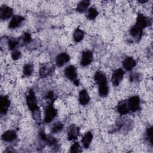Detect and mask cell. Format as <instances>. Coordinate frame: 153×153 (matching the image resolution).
<instances>
[{
	"mask_svg": "<svg viewBox=\"0 0 153 153\" xmlns=\"http://www.w3.org/2000/svg\"><path fill=\"white\" fill-rule=\"evenodd\" d=\"M10 102L7 96H1L0 99V109L1 114H6L10 106Z\"/></svg>",
	"mask_w": 153,
	"mask_h": 153,
	"instance_id": "7c38bea8",
	"label": "cell"
},
{
	"mask_svg": "<svg viewBox=\"0 0 153 153\" xmlns=\"http://www.w3.org/2000/svg\"><path fill=\"white\" fill-rule=\"evenodd\" d=\"M84 36V32L82 30L78 28L75 29V30L74 31L73 37L75 42H79L83 39Z\"/></svg>",
	"mask_w": 153,
	"mask_h": 153,
	"instance_id": "7402d4cb",
	"label": "cell"
},
{
	"mask_svg": "<svg viewBox=\"0 0 153 153\" xmlns=\"http://www.w3.org/2000/svg\"><path fill=\"white\" fill-rule=\"evenodd\" d=\"M124 72L122 69H118L115 71L112 76V82L114 86H117L123 79Z\"/></svg>",
	"mask_w": 153,
	"mask_h": 153,
	"instance_id": "5b68a950",
	"label": "cell"
},
{
	"mask_svg": "<svg viewBox=\"0 0 153 153\" xmlns=\"http://www.w3.org/2000/svg\"><path fill=\"white\" fill-rule=\"evenodd\" d=\"M90 4V1L85 0L79 2L76 7V11L79 13H84L87 10Z\"/></svg>",
	"mask_w": 153,
	"mask_h": 153,
	"instance_id": "44dd1931",
	"label": "cell"
},
{
	"mask_svg": "<svg viewBox=\"0 0 153 153\" xmlns=\"http://www.w3.org/2000/svg\"><path fill=\"white\" fill-rule=\"evenodd\" d=\"M79 128L74 124L71 125L68 129V137L69 140H74L77 139Z\"/></svg>",
	"mask_w": 153,
	"mask_h": 153,
	"instance_id": "8fae6325",
	"label": "cell"
},
{
	"mask_svg": "<svg viewBox=\"0 0 153 153\" xmlns=\"http://www.w3.org/2000/svg\"><path fill=\"white\" fill-rule=\"evenodd\" d=\"M93 59V54L92 52L90 50H86L82 53V57L81 60V65L82 66L88 65Z\"/></svg>",
	"mask_w": 153,
	"mask_h": 153,
	"instance_id": "30bf717a",
	"label": "cell"
},
{
	"mask_svg": "<svg viewBox=\"0 0 153 153\" xmlns=\"http://www.w3.org/2000/svg\"><path fill=\"white\" fill-rule=\"evenodd\" d=\"M57 110L53 107L52 103L49 104L45 111L44 121L47 123H50L56 116Z\"/></svg>",
	"mask_w": 153,
	"mask_h": 153,
	"instance_id": "3957f363",
	"label": "cell"
},
{
	"mask_svg": "<svg viewBox=\"0 0 153 153\" xmlns=\"http://www.w3.org/2000/svg\"><path fill=\"white\" fill-rule=\"evenodd\" d=\"M98 15V12L94 8H90L88 9L87 14V17L89 20H94Z\"/></svg>",
	"mask_w": 153,
	"mask_h": 153,
	"instance_id": "cb8c5ba5",
	"label": "cell"
},
{
	"mask_svg": "<svg viewBox=\"0 0 153 153\" xmlns=\"http://www.w3.org/2000/svg\"><path fill=\"white\" fill-rule=\"evenodd\" d=\"M23 41L25 42H26V43H28V42H30L31 39H32L30 34L29 33H25L24 35H23Z\"/></svg>",
	"mask_w": 153,
	"mask_h": 153,
	"instance_id": "4dcf8cb0",
	"label": "cell"
},
{
	"mask_svg": "<svg viewBox=\"0 0 153 153\" xmlns=\"http://www.w3.org/2000/svg\"><path fill=\"white\" fill-rule=\"evenodd\" d=\"M127 103L129 110L132 112H135L139 108L140 99L137 96H132L128 100H127Z\"/></svg>",
	"mask_w": 153,
	"mask_h": 153,
	"instance_id": "277c9868",
	"label": "cell"
},
{
	"mask_svg": "<svg viewBox=\"0 0 153 153\" xmlns=\"http://www.w3.org/2000/svg\"><path fill=\"white\" fill-rule=\"evenodd\" d=\"M74 84L76 85V86H78V85H79V81H78V80H77V79H75V80L74 81Z\"/></svg>",
	"mask_w": 153,
	"mask_h": 153,
	"instance_id": "e575fe53",
	"label": "cell"
},
{
	"mask_svg": "<svg viewBox=\"0 0 153 153\" xmlns=\"http://www.w3.org/2000/svg\"><path fill=\"white\" fill-rule=\"evenodd\" d=\"M142 28H141L137 25H135L131 27L130 30V33L133 38L134 39L135 41L138 42L140 41L142 36Z\"/></svg>",
	"mask_w": 153,
	"mask_h": 153,
	"instance_id": "8992f818",
	"label": "cell"
},
{
	"mask_svg": "<svg viewBox=\"0 0 153 153\" xmlns=\"http://www.w3.org/2000/svg\"><path fill=\"white\" fill-rule=\"evenodd\" d=\"M23 75L26 76H29L33 72V65L30 63L26 64L23 66Z\"/></svg>",
	"mask_w": 153,
	"mask_h": 153,
	"instance_id": "603a6c76",
	"label": "cell"
},
{
	"mask_svg": "<svg viewBox=\"0 0 153 153\" xmlns=\"http://www.w3.org/2000/svg\"><path fill=\"white\" fill-rule=\"evenodd\" d=\"M46 97L47 99H48L49 100H50L51 101H53L54 100V93L52 91H50L48 93Z\"/></svg>",
	"mask_w": 153,
	"mask_h": 153,
	"instance_id": "d6a6232c",
	"label": "cell"
},
{
	"mask_svg": "<svg viewBox=\"0 0 153 153\" xmlns=\"http://www.w3.org/2000/svg\"><path fill=\"white\" fill-rule=\"evenodd\" d=\"M148 1H139V2H141V3H144V2H146Z\"/></svg>",
	"mask_w": 153,
	"mask_h": 153,
	"instance_id": "d590c367",
	"label": "cell"
},
{
	"mask_svg": "<svg viewBox=\"0 0 153 153\" xmlns=\"http://www.w3.org/2000/svg\"><path fill=\"white\" fill-rule=\"evenodd\" d=\"M63 128V125L60 122L55 123L51 127V131L53 133H57L62 130Z\"/></svg>",
	"mask_w": 153,
	"mask_h": 153,
	"instance_id": "d4e9b609",
	"label": "cell"
},
{
	"mask_svg": "<svg viewBox=\"0 0 153 153\" xmlns=\"http://www.w3.org/2000/svg\"><path fill=\"white\" fill-rule=\"evenodd\" d=\"M13 9L8 6L3 5L0 8V17L2 20L8 19L13 15Z\"/></svg>",
	"mask_w": 153,
	"mask_h": 153,
	"instance_id": "ba28073f",
	"label": "cell"
},
{
	"mask_svg": "<svg viewBox=\"0 0 153 153\" xmlns=\"http://www.w3.org/2000/svg\"><path fill=\"white\" fill-rule=\"evenodd\" d=\"M151 24V21L149 19L144 16L142 14H138L137 19H136V23L137 26L140 27L141 28H144L147 27Z\"/></svg>",
	"mask_w": 153,
	"mask_h": 153,
	"instance_id": "9c48e42d",
	"label": "cell"
},
{
	"mask_svg": "<svg viewBox=\"0 0 153 153\" xmlns=\"http://www.w3.org/2000/svg\"><path fill=\"white\" fill-rule=\"evenodd\" d=\"M18 44V41L15 39H10L8 41V47L10 50H14Z\"/></svg>",
	"mask_w": 153,
	"mask_h": 153,
	"instance_id": "484cf974",
	"label": "cell"
},
{
	"mask_svg": "<svg viewBox=\"0 0 153 153\" xmlns=\"http://www.w3.org/2000/svg\"><path fill=\"white\" fill-rule=\"evenodd\" d=\"M16 137V133L14 130H8L4 132L1 136L2 139L5 142L13 141V140L15 139Z\"/></svg>",
	"mask_w": 153,
	"mask_h": 153,
	"instance_id": "d6986e66",
	"label": "cell"
},
{
	"mask_svg": "<svg viewBox=\"0 0 153 153\" xmlns=\"http://www.w3.org/2000/svg\"><path fill=\"white\" fill-rule=\"evenodd\" d=\"M136 62L135 60L131 57H126L123 62V68L126 71L131 70L136 66Z\"/></svg>",
	"mask_w": 153,
	"mask_h": 153,
	"instance_id": "9a60e30c",
	"label": "cell"
},
{
	"mask_svg": "<svg viewBox=\"0 0 153 153\" xmlns=\"http://www.w3.org/2000/svg\"><path fill=\"white\" fill-rule=\"evenodd\" d=\"M24 20V18L20 16H14L13 17L9 23V28L14 29L18 27L20 23Z\"/></svg>",
	"mask_w": 153,
	"mask_h": 153,
	"instance_id": "ac0fdd59",
	"label": "cell"
},
{
	"mask_svg": "<svg viewBox=\"0 0 153 153\" xmlns=\"http://www.w3.org/2000/svg\"><path fill=\"white\" fill-rule=\"evenodd\" d=\"M45 142L49 145H54L56 143L57 140L54 137H53L52 136H48V137H47Z\"/></svg>",
	"mask_w": 153,
	"mask_h": 153,
	"instance_id": "f1b7e54d",
	"label": "cell"
},
{
	"mask_svg": "<svg viewBox=\"0 0 153 153\" xmlns=\"http://www.w3.org/2000/svg\"><path fill=\"white\" fill-rule=\"evenodd\" d=\"M117 109V111L118 112V113L121 115H124V114H127L130 111L128 106L127 100H125L121 101L118 104Z\"/></svg>",
	"mask_w": 153,
	"mask_h": 153,
	"instance_id": "2e32d148",
	"label": "cell"
},
{
	"mask_svg": "<svg viewBox=\"0 0 153 153\" xmlns=\"http://www.w3.org/2000/svg\"><path fill=\"white\" fill-rule=\"evenodd\" d=\"M26 103L29 109L33 112H36L39 109L35 93L32 90H30L26 96Z\"/></svg>",
	"mask_w": 153,
	"mask_h": 153,
	"instance_id": "7a4b0ae2",
	"label": "cell"
},
{
	"mask_svg": "<svg viewBox=\"0 0 153 153\" xmlns=\"http://www.w3.org/2000/svg\"><path fill=\"white\" fill-rule=\"evenodd\" d=\"M90 101V97L86 90H82L79 93V102L83 105H86Z\"/></svg>",
	"mask_w": 153,
	"mask_h": 153,
	"instance_id": "e0dca14e",
	"label": "cell"
},
{
	"mask_svg": "<svg viewBox=\"0 0 153 153\" xmlns=\"http://www.w3.org/2000/svg\"><path fill=\"white\" fill-rule=\"evenodd\" d=\"M70 59L69 56L66 53H62L59 54L56 59V64L58 66L60 67L63 66L66 63H67Z\"/></svg>",
	"mask_w": 153,
	"mask_h": 153,
	"instance_id": "4fadbf2b",
	"label": "cell"
},
{
	"mask_svg": "<svg viewBox=\"0 0 153 153\" xmlns=\"http://www.w3.org/2000/svg\"><path fill=\"white\" fill-rule=\"evenodd\" d=\"M65 76L71 81H75L76 79L77 72L75 67L73 65H69L65 70Z\"/></svg>",
	"mask_w": 153,
	"mask_h": 153,
	"instance_id": "52a82bcc",
	"label": "cell"
},
{
	"mask_svg": "<svg viewBox=\"0 0 153 153\" xmlns=\"http://www.w3.org/2000/svg\"><path fill=\"white\" fill-rule=\"evenodd\" d=\"M53 65L45 64L42 65L39 69V75L41 77H46L53 72Z\"/></svg>",
	"mask_w": 153,
	"mask_h": 153,
	"instance_id": "5bb4252c",
	"label": "cell"
},
{
	"mask_svg": "<svg viewBox=\"0 0 153 153\" xmlns=\"http://www.w3.org/2000/svg\"><path fill=\"white\" fill-rule=\"evenodd\" d=\"M94 80L99 86V93L100 96L105 97L108 93V87L106 75L101 71H97L94 75Z\"/></svg>",
	"mask_w": 153,
	"mask_h": 153,
	"instance_id": "6da1fadb",
	"label": "cell"
},
{
	"mask_svg": "<svg viewBox=\"0 0 153 153\" xmlns=\"http://www.w3.org/2000/svg\"><path fill=\"white\" fill-rule=\"evenodd\" d=\"M146 137L150 143L152 144V127H149L146 130Z\"/></svg>",
	"mask_w": 153,
	"mask_h": 153,
	"instance_id": "4316f807",
	"label": "cell"
},
{
	"mask_svg": "<svg viewBox=\"0 0 153 153\" xmlns=\"http://www.w3.org/2000/svg\"><path fill=\"white\" fill-rule=\"evenodd\" d=\"M21 56V53L17 50H14L11 53V57L13 60H17Z\"/></svg>",
	"mask_w": 153,
	"mask_h": 153,
	"instance_id": "f546056e",
	"label": "cell"
},
{
	"mask_svg": "<svg viewBox=\"0 0 153 153\" xmlns=\"http://www.w3.org/2000/svg\"><path fill=\"white\" fill-rule=\"evenodd\" d=\"M92 139H93V134L90 131L87 132L84 135V136L82 137V139L81 140V142L82 143L83 146L85 148H87L89 147V146L91 142Z\"/></svg>",
	"mask_w": 153,
	"mask_h": 153,
	"instance_id": "ffe728a7",
	"label": "cell"
},
{
	"mask_svg": "<svg viewBox=\"0 0 153 153\" xmlns=\"http://www.w3.org/2000/svg\"><path fill=\"white\" fill-rule=\"evenodd\" d=\"M79 148L80 147H79V143L78 142H75L72 145L70 151L71 152H79L81 151Z\"/></svg>",
	"mask_w": 153,
	"mask_h": 153,
	"instance_id": "83f0119b",
	"label": "cell"
},
{
	"mask_svg": "<svg viewBox=\"0 0 153 153\" xmlns=\"http://www.w3.org/2000/svg\"><path fill=\"white\" fill-rule=\"evenodd\" d=\"M139 78V74H134L131 75H130V81H137Z\"/></svg>",
	"mask_w": 153,
	"mask_h": 153,
	"instance_id": "1f68e13d",
	"label": "cell"
},
{
	"mask_svg": "<svg viewBox=\"0 0 153 153\" xmlns=\"http://www.w3.org/2000/svg\"><path fill=\"white\" fill-rule=\"evenodd\" d=\"M39 135H40V137H41V139L42 140H44V141H45V140H46V139H47V136H46V134H45V133H44V130H41V131H40V132H39Z\"/></svg>",
	"mask_w": 153,
	"mask_h": 153,
	"instance_id": "836d02e7",
	"label": "cell"
}]
</instances>
